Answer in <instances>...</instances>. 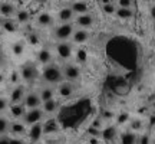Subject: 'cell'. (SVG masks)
Wrapping results in <instances>:
<instances>
[{
    "mask_svg": "<svg viewBox=\"0 0 155 144\" xmlns=\"http://www.w3.org/2000/svg\"><path fill=\"white\" fill-rule=\"evenodd\" d=\"M40 78L45 84L48 85H58L63 81V74H62V68H59L55 63H48L43 65V69L40 72Z\"/></svg>",
    "mask_w": 155,
    "mask_h": 144,
    "instance_id": "obj_1",
    "label": "cell"
},
{
    "mask_svg": "<svg viewBox=\"0 0 155 144\" xmlns=\"http://www.w3.org/2000/svg\"><path fill=\"white\" fill-rule=\"evenodd\" d=\"M19 74H20V79H22V81H25V82H28V84L36 81V79H38V77H39L38 68H36V65H35V63H32V62L25 63V65L20 68Z\"/></svg>",
    "mask_w": 155,
    "mask_h": 144,
    "instance_id": "obj_2",
    "label": "cell"
},
{
    "mask_svg": "<svg viewBox=\"0 0 155 144\" xmlns=\"http://www.w3.org/2000/svg\"><path fill=\"white\" fill-rule=\"evenodd\" d=\"M45 118V112L42 111V108L39 107V108H32V110H26L25 112V115H23L22 121L30 127V125H33V124H38V122H42V120Z\"/></svg>",
    "mask_w": 155,
    "mask_h": 144,
    "instance_id": "obj_3",
    "label": "cell"
},
{
    "mask_svg": "<svg viewBox=\"0 0 155 144\" xmlns=\"http://www.w3.org/2000/svg\"><path fill=\"white\" fill-rule=\"evenodd\" d=\"M62 74H63V79L68 81V82H76L81 79L82 77V72H81V68L75 65V63H66L65 67L62 68Z\"/></svg>",
    "mask_w": 155,
    "mask_h": 144,
    "instance_id": "obj_4",
    "label": "cell"
},
{
    "mask_svg": "<svg viewBox=\"0 0 155 144\" xmlns=\"http://www.w3.org/2000/svg\"><path fill=\"white\" fill-rule=\"evenodd\" d=\"M75 30V25L72 22L71 23H61L59 26H56L53 30V35L58 40H68V39L72 38V33Z\"/></svg>",
    "mask_w": 155,
    "mask_h": 144,
    "instance_id": "obj_5",
    "label": "cell"
},
{
    "mask_svg": "<svg viewBox=\"0 0 155 144\" xmlns=\"http://www.w3.org/2000/svg\"><path fill=\"white\" fill-rule=\"evenodd\" d=\"M55 52L62 61H68L73 55V46H72V43H69L66 40H62V42H59V43L56 45Z\"/></svg>",
    "mask_w": 155,
    "mask_h": 144,
    "instance_id": "obj_6",
    "label": "cell"
},
{
    "mask_svg": "<svg viewBox=\"0 0 155 144\" xmlns=\"http://www.w3.org/2000/svg\"><path fill=\"white\" fill-rule=\"evenodd\" d=\"M12 137H25L28 134V125L20 120H13L9 125V133Z\"/></svg>",
    "mask_w": 155,
    "mask_h": 144,
    "instance_id": "obj_7",
    "label": "cell"
},
{
    "mask_svg": "<svg viewBox=\"0 0 155 144\" xmlns=\"http://www.w3.org/2000/svg\"><path fill=\"white\" fill-rule=\"evenodd\" d=\"M118 135H119V131H118V127L116 125H106L101 130V139L106 141V143H115L118 140Z\"/></svg>",
    "mask_w": 155,
    "mask_h": 144,
    "instance_id": "obj_8",
    "label": "cell"
},
{
    "mask_svg": "<svg viewBox=\"0 0 155 144\" xmlns=\"http://www.w3.org/2000/svg\"><path fill=\"white\" fill-rule=\"evenodd\" d=\"M23 105L26 107V110H32V108H39L42 105V100L39 97V92H26L25 98H23Z\"/></svg>",
    "mask_w": 155,
    "mask_h": 144,
    "instance_id": "obj_9",
    "label": "cell"
},
{
    "mask_svg": "<svg viewBox=\"0 0 155 144\" xmlns=\"http://www.w3.org/2000/svg\"><path fill=\"white\" fill-rule=\"evenodd\" d=\"M25 95H26L25 87L20 85V84H17L16 87L10 91V94H9V102L10 104H20V102H23Z\"/></svg>",
    "mask_w": 155,
    "mask_h": 144,
    "instance_id": "obj_10",
    "label": "cell"
},
{
    "mask_svg": "<svg viewBox=\"0 0 155 144\" xmlns=\"http://www.w3.org/2000/svg\"><path fill=\"white\" fill-rule=\"evenodd\" d=\"M95 23V17L91 13H83V15H78L75 17V25L79 26L81 29H89L92 28Z\"/></svg>",
    "mask_w": 155,
    "mask_h": 144,
    "instance_id": "obj_11",
    "label": "cell"
},
{
    "mask_svg": "<svg viewBox=\"0 0 155 144\" xmlns=\"http://www.w3.org/2000/svg\"><path fill=\"white\" fill-rule=\"evenodd\" d=\"M145 127H147V121L144 118H139V117H131L129 121H128V130L132 131V133H144Z\"/></svg>",
    "mask_w": 155,
    "mask_h": 144,
    "instance_id": "obj_12",
    "label": "cell"
},
{
    "mask_svg": "<svg viewBox=\"0 0 155 144\" xmlns=\"http://www.w3.org/2000/svg\"><path fill=\"white\" fill-rule=\"evenodd\" d=\"M58 95L61 98H71L75 92V87L72 82H68V81H62L61 84H58V89H56Z\"/></svg>",
    "mask_w": 155,
    "mask_h": 144,
    "instance_id": "obj_13",
    "label": "cell"
},
{
    "mask_svg": "<svg viewBox=\"0 0 155 144\" xmlns=\"http://www.w3.org/2000/svg\"><path fill=\"white\" fill-rule=\"evenodd\" d=\"M30 140V143H38L39 140L42 139L43 135V127H42V122H38V124H33L28 128V134H26Z\"/></svg>",
    "mask_w": 155,
    "mask_h": 144,
    "instance_id": "obj_14",
    "label": "cell"
},
{
    "mask_svg": "<svg viewBox=\"0 0 155 144\" xmlns=\"http://www.w3.org/2000/svg\"><path fill=\"white\" fill-rule=\"evenodd\" d=\"M91 38V35H89L88 29H75L72 33V42L76 45H82V43H86Z\"/></svg>",
    "mask_w": 155,
    "mask_h": 144,
    "instance_id": "obj_15",
    "label": "cell"
},
{
    "mask_svg": "<svg viewBox=\"0 0 155 144\" xmlns=\"http://www.w3.org/2000/svg\"><path fill=\"white\" fill-rule=\"evenodd\" d=\"M7 111H9V114L13 120H22L25 112H26V107L23 105L22 102L20 104H10Z\"/></svg>",
    "mask_w": 155,
    "mask_h": 144,
    "instance_id": "obj_16",
    "label": "cell"
},
{
    "mask_svg": "<svg viewBox=\"0 0 155 144\" xmlns=\"http://www.w3.org/2000/svg\"><path fill=\"white\" fill-rule=\"evenodd\" d=\"M40 108H42V111L45 112V115H52V114H55L56 111L59 110V101L56 100V98L45 101V102H42Z\"/></svg>",
    "mask_w": 155,
    "mask_h": 144,
    "instance_id": "obj_17",
    "label": "cell"
},
{
    "mask_svg": "<svg viewBox=\"0 0 155 144\" xmlns=\"http://www.w3.org/2000/svg\"><path fill=\"white\" fill-rule=\"evenodd\" d=\"M118 140H119V144H137L138 134L132 133V131H129V130H125V131L119 133Z\"/></svg>",
    "mask_w": 155,
    "mask_h": 144,
    "instance_id": "obj_18",
    "label": "cell"
},
{
    "mask_svg": "<svg viewBox=\"0 0 155 144\" xmlns=\"http://www.w3.org/2000/svg\"><path fill=\"white\" fill-rule=\"evenodd\" d=\"M58 19L61 23H71L75 19V13L71 7H62L58 13Z\"/></svg>",
    "mask_w": 155,
    "mask_h": 144,
    "instance_id": "obj_19",
    "label": "cell"
},
{
    "mask_svg": "<svg viewBox=\"0 0 155 144\" xmlns=\"http://www.w3.org/2000/svg\"><path fill=\"white\" fill-rule=\"evenodd\" d=\"M71 9L73 10L75 15H83V13H89V3L86 0H76L73 2Z\"/></svg>",
    "mask_w": 155,
    "mask_h": 144,
    "instance_id": "obj_20",
    "label": "cell"
},
{
    "mask_svg": "<svg viewBox=\"0 0 155 144\" xmlns=\"http://www.w3.org/2000/svg\"><path fill=\"white\" fill-rule=\"evenodd\" d=\"M36 20H38V25L39 26H42V28H49L53 25V16L48 13V12H42V13H39L38 17H36Z\"/></svg>",
    "mask_w": 155,
    "mask_h": 144,
    "instance_id": "obj_21",
    "label": "cell"
},
{
    "mask_svg": "<svg viewBox=\"0 0 155 144\" xmlns=\"http://www.w3.org/2000/svg\"><path fill=\"white\" fill-rule=\"evenodd\" d=\"M16 13V7L13 3L10 2H3V3H0V15L5 17H10L13 16Z\"/></svg>",
    "mask_w": 155,
    "mask_h": 144,
    "instance_id": "obj_22",
    "label": "cell"
},
{
    "mask_svg": "<svg viewBox=\"0 0 155 144\" xmlns=\"http://www.w3.org/2000/svg\"><path fill=\"white\" fill-rule=\"evenodd\" d=\"M52 52L46 48H42V49L38 52V62L42 63V65H48V63H52Z\"/></svg>",
    "mask_w": 155,
    "mask_h": 144,
    "instance_id": "obj_23",
    "label": "cell"
},
{
    "mask_svg": "<svg viewBox=\"0 0 155 144\" xmlns=\"http://www.w3.org/2000/svg\"><path fill=\"white\" fill-rule=\"evenodd\" d=\"M134 10L132 9H127V7H116L115 16L119 19V20H131L134 17Z\"/></svg>",
    "mask_w": 155,
    "mask_h": 144,
    "instance_id": "obj_24",
    "label": "cell"
},
{
    "mask_svg": "<svg viewBox=\"0 0 155 144\" xmlns=\"http://www.w3.org/2000/svg\"><path fill=\"white\" fill-rule=\"evenodd\" d=\"M42 127H43V134H53L59 130V124L56 122V120L50 118V120L42 122Z\"/></svg>",
    "mask_w": 155,
    "mask_h": 144,
    "instance_id": "obj_25",
    "label": "cell"
},
{
    "mask_svg": "<svg viewBox=\"0 0 155 144\" xmlns=\"http://www.w3.org/2000/svg\"><path fill=\"white\" fill-rule=\"evenodd\" d=\"M55 94L56 91L50 85H46V87H43V88L40 89V92H39V97H40V100H42V102H45V101H49V100H53L55 98Z\"/></svg>",
    "mask_w": 155,
    "mask_h": 144,
    "instance_id": "obj_26",
    "label": "cell"
},
{
    "mask_svg": "<svg viewBox=\"0 0 155 144\" xmlns=\"http://www.w3.org/2000/svg\"><path fill=\"white\" fill-rule=\"evenodd\" d=\"M15 16H16V22L20 23V25H26V23H29V20H30V13H29L28 10H25V9L16 10Z\"/></svg>",
    "mask_w": 155,
    "mask_h": 144,
    "instance_id": "obj_27",
    "label": "cell"
},
{
    "mask_svg": "<svg viewBox=\"0 0 155 144\" xmlns=\"http://www.w3.org/2000/svg\"><path fill=\"white\" fill-rule=\"evenodd\" d=\"M129 118H131V114L127 112V111H121V112H118V114L115 115L116 125H124V124H128Z\"/></svg>",
    "mask_w": 155,
    "mask_h": 144,
    "instance_id": "obj_28",
    "label": "cell"
},
{
    "mask_svg": "<svg viewBox=\"0 0 155 144\" xmlns=\"http://www.w3.org/2000/svg\"><path fill=\"white\" fill-rule=\"evenodd\" d=\"M9 125H10V120L5 115H0V135H6L9 133Z\"/></svg>",
    "mask_w": 155,
    "mask_h": 144,
    "instance_id": "obj_29",
    "label": "cell"
},
{
    "mask_svg": "<svg viewBox=\"0 0 155 144\" xmlns=\"http://www.w3.org/2000/svg\"><path fill=\"white\" fill-rule=\"evenodd\" d=\"M2 28L5 29L6 32H9V33H15L17 30V25H16V22H13L10 19H6V20H3V23H2Z\"/></svg>",
    "mask_w": 155,
    "mask_h": 144,
    "instance_id": "obj_30",
    "label": "cell"
},
{
    "mask_svg": "<svg viewBox=\"0 0 155 144\" xmlns=\"http://www.w3.org/2000/svg\"><path fill=\"white\" fill-rule=\"evenodd\" d=\"M12 52H13V55L16 56H20L25 52V45L22 42H16V43L12 45Z\"/></svg>",
    "mask_w": 155,
    "mask_h": 144,
    "instance_id": "obj_31",
    "label": "cell"
},
{
    "mask_svg": "<svg viewBox=\"0 0 155 144\" xmlns=\"http://www.w3.org/2000/svg\"><path fill=\"white\" fill-rule=\"evenodd\" d=\"M9 105H10L9 98H6V97H0V115H3L6 111L9 110Z\"/></svg>",
    "mask_w": 155,
    "mask_h": 144,
    "instance_id": "obj_32",
    "label": "cell"
},
{
    "mask_svg": "<svg viewBox=\"0 0 155 144\" xmlns=\"http://www.w3.org/2000/svg\"><path fill=\"white\" fill-rule=\"evenodd\" d=\"M28 42L32 45V46H36V45L40 43V36H39L36 32H32V33L28 35Z\"/></svg>",
    "mask_w": 155,
    "mask_h": 144,
    "instance_id": "obj_33",
    "label": "cell"
},
{
    "mask_svg": "<svg viewBox=\"0 0 155 144\" xmlns=\"http://www.w3.org/2000/svg\"><path fill=\"white\" fill-rule=\"evenodd\" d=\"M102 10L105 15H115L116 6L114 3H108V5H102Z\"/></svg>",
    "mask_w": 155,
    "mask_h": 144,
    "instance_id": "obj_34",
    "label": "cell"
},
{
    "mask_svg": "<svg viewBox=\"0 0 155 144\" xmlns=\"http://www.w3.org/2000/svg\"><path fill=\"white\" fill-rule=\"evenodd\" d=\"M101 120L102 121H112V120H115V112H112V111H102V114H101Z\"/></svg>",
    "mask_w": 155,
    "mask_h": 144,
    "instance_id": "obj_35",
    "label": "cell"
},
{
    "mask_svg": "<svg viewBox=\"0 0 155 144\" xmlns=\"http://www.w3.org/2000/svg\"><path fill=\"white\" fill-rule=\"evenodd\" d=\"M137 144H151V137L147 133H141L138 134V140Z\"/></svg>",
    "mask_w": 155,
    "mask_h": 144,
    "instance_id": "obj_36",
    "label": "cell"
},
{
    "mask_svg": "<svg viewBox=\"0 0 155 144\" xmlns=\"http://www.w3.org/2000/svg\"><path fill=\"white\" fill-rule=\"evenodd\" d=\"M118 6L116 7H127V9H131L134 5V0H116Z\"/></svg>",
    "mask_w": 155,
    "mask_h": 144,
    "instance_id": "obj_37",
    "label": "cell"
},
{
    "mask_svg": "<svg viewBox=\"0 0 155 144\" xmlns=\"http://www.w3.org/2000/svg\"><path fill=\"white\" fill-rule=\"evenodd\" d=\"M19 81H20V74L17 71H12L10 72V82L12 84H19Z\"/></svg>",
    "mask_w": 155,
    "mask_h": 144,
    "instance_id": "obj_38",
    "label": "cell"
},
{
    "mask_svg": "<svg viewBox=\"0 0 155 144\" xmlns=\"http://www.w3.org/2000/svg\"><path fill=\"white\" fill-rule=\"evenodd\" d=\"M88 133L91 137H98V139H101V130H98V128H94V127H89Z\"/></svg>",
    "mask_w": 155,
    "mask_h": 144,
    "instance_id": "obj_39",
    "label": "cell"
},
{
    "mask_svg": "<svg viewBox=\"0 0 155 144\" xmlns=\"http://www.w3.org/2000/svg\"><path fill=\"white\" fill-rule=\"evenodd\" d=\"M10 144H25L22 137H10Z\"/></svg>",
    "mask_w": 155,
    "mask_h": 144,
    "instance_id": "obj_40",
    "label": "cell"
},
{
    "mask_svg": "<svg viewBox=\"0 0 155 144\" xmlns=\"http://www.w3.org/2000/svg\"><path fill=\"white\" fill-rule=\"evenodd\" d=\"M0 144H10V137H7V135H0Z\"/></svg>",
    "mask_w": 155,
    "mask_h": 144,
    "instance_id": "obj_41",
    "label": "cell"
},
{
    "mask_svg": "<svg viewBox=\"0 0 155 144\" xmlns=\"http://www.w3.org/2000/svg\"><path fill=\"white\" fill-rule=\"evenodd\" d=\"M150 17L152 20H155V3L150 6Z\"/></svg>",
    "mask_w": 155,
    "mask_h": 144,
    "instance_id": "obj_42",
    "label": "cell"
},
{
    "mask_svg": "<svg viewBox=\"0 0 155 144\" xmlns=\"http://www.w3.org/2000/svg\"><path fill=\"white\" fill-rule=\"evenodd\" d=\"M150 110L155 112V95H152V98L150 100Z\"/></svg>",
    "mask_w": 155,
    "mask_h": 144,
    "instance_id": "obj_43",
    "label": "cell"
},
{
    "mask_svg": "<svg viewBox=\"0 0 155 144\" xmlns=\"http://www.w3.org/2000/svg\"><path fill=\"white\" fill-rule=\"evenodd\" d=\"M89 143H91V144H99V143H101V140L98 139V137H91Z\"/></svg>",
    "mask_w": 155,
    "mask_h": 144,
    "instance_id": "obj_44",
    "label": "cell"
},
{
    "mask_svg": "<svg viewBox=\"0 0 155 144\" xmlns=\"http://www.w3.org/2000/svg\"><path fill=\"white\" fill-rule=\"evenodd\" d=\"M101 2H102V5H108V3H111L109 0H101Z\"/></svg>",
    "mask_w": 155,
    "mask_h": 144,
    "instance_id": "obj_45",
    "label": "cell"
},
{
    "mask_svg": "<svg viewBox=\"0 0 155 144\" xmlns=\"http://www.w3.org/2000/svg\"><path fill=\"white\" fill-rule=\"evenodd\" d=\"M145 2H147V3H150V5H154L155 3V0H145Z\"/></svg>",
    "mask_w": 155,
    "mask_h": 144,
    "instance_id": "obj_46",
    "label": "cell"
},
{
    "mask_svg": "<svg viewBox=\"0 0 155 144\" xmlns=\"http://www.w3.org/2000/svg\"><path fill=\"white\" fill-rule=\"evenodd\" d=\"M3 79H5V75H3V74H0V81H3Z\"/></svg>",
    "mask_w": 155,
    "mask_h": 144,
    "instance_id": "obj_47",
    "label": "cell"
},
{
    "mask_svg": "<svg viewBox=\"0 0 155 144\" xmlns=\"http://www.w3.org/2000/svg\"><path fill=\"white\" fill-rule=\"evenodd\" d=\"M109 2H111V3H114V2H116V0H109Z\"/></svg>",
    "mask_w": 155,
    "mask_h": 144,
    "instance_id": "obj_48",
    "label": "cell"
},
{
    "mask_svg": "<svg viewBox=\"0 0 155 144\" xmlns=\"http://www.w3.org/2000/svg\"><path fill=\"white\" fill-rule=\"evenodd\" d=\"M109 144H116V141H115V143H109Z\"/></svg>",
    "mask_w": 155,
    "mask_h": 144,
    "instance_id": "obj_49",
    "label": "cell"
},
{
    "mask_svg": "<svg viewBox=\"0 0 155 144\" xmlns=\"http://www.w3.org/2000/svg\"><path fill=\"white\" fill-rule=\"evenodd\" d=\"M154 95H155V91H154Z\"/></svg>",
    "mask_w": 155,
    "mask_h": 144,
    "instance_id": "obj_50",
    "label": "cell"
}]
</instances>
